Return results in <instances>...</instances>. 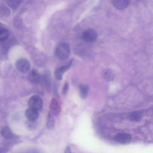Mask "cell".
<instances>
[{
  "label": "cell",
  "instance_id": "cell-12",
  "mask_svg": "<svg viewBox=\"0 0 153 153\" xmlns=\"http://www.w3.org/2000/svg\"><path fill=\"white\" fill-rule=\"evenodd\" d=\"M55 125L54 119L50 112H49L48 115L47 122L48 128L49 130H52L54 129Z\"/></svg>",
  "mask_w": 153,
  "mask_h": 153
},
{
  "label": "cell",
  "instance_id": "cell-13",
  "mask_svg": "<svg viewBox=\"0 0 153 153\" xmlns=\"http://www.w3.org/2000/svg\"><path fill=\"white\" fill-rule=\"evenodd\" d=\"M80 95L83 99H85L87 97L89 89V87L87 85L81 84L79 87Z\"/></svg>",
  "mask_w": 153,
  "mask_h": 153
},
{
  "label": "cell",
  "instance_id": "cell-19",
  "mask_svg": "<svg viewBox=\"0 0 153 153\" xmlns=\"http://www.w3.org/2000/svg\"><path fill=\"white\" fill-rule=\"evenodd\" d=\"M44 80L47 86L49 87L50 85L51 80L50 74L48 72H46L45 73L44 75Z\"/></svg>",
  "mask_w": 153,
  "mask_h": 153
},
{
  "label": "cell",
  "instance_id": "cell-14",
  "mask_svg": "<svg viewBox=\"0 0 153 153\" xmlns=\"http://www.w3.org/2000/svg\"><path fill=\"white\" fill-rule=\"evenodd\" d=\"M103 78L106 81H110L114 79V75L111 70L106 69L103 71L102 74Z\"/></svg>",
  "mask_w": 153,
  "mask_h": 153
},
{
  "label": "cell",
  "instance_id": "cell-1",
  "mask_svg": "<svg viewBox=\"0 0 153 153\" xmlns=\"http://www.w3.org/2000/svg\"><path fill=\"white\" fill-rule=\"evenodd\" d=\"M70 53V49L68 45L66 43L59 44L56 49L57 56L61 60H65L69 57Z\"/></svg>",
  "mask_w": 153,
  "mask_h": 153
},
{
  "label": "cell",
  "instance_id": "cell-10",
  "mask_svg": "<svg viewBox=\"0 0 153 153\" xmlns=\"http://www.w3.org/2000/svg\"><path fill=\"white\" fill-rule=\"evenodd\" d=\"M25 114L27 120H36L39 115V111L30 108L26 110Z\"/></svg>",
  "mask_w": 153,
  "mask_h": 153
},
{
  "label": "cell",
  "instance_id": "cell-17",
  "mask_svg": "<svg viewBox=\"0 0 153 153\" xmlns=\"http://www.w3.org/2000/svg\"><path fill=\"white\" fill-rule=\"evenodd\" d=\"M9 36L8 31L4 28L1 29L0 30V41L3 42L6 41Z\"/></svg>",
  "mask_w": 153,
  "mask_h": 153
},
{
  "label": "cell",
  "instance_id": "cell-8",
  "mask_svg": "<svg viewBox=\"0 0 153 153\" xmlns=\"http://www.w3.org/2000/svg\"><path fill=\"white\" fill-rule=\"evenodd\" d=\"M115 139L119 143L122 144H126L130 141L131 136L127 133H120L116 135Z\"/></svg>",
  "mask_w": 153,
  "mask_h": 153
},
{
  "label": "cell",
  "instance_id": "cell-4",
  "mask_svg": "<svg viewBox=\"0 0 153 153\" xmlns=\"http://www.w3.org/2000/svg\"><path fill=\"white\" fill-rule=\"evenodd\" d=\"M97 33L92 29H88L84 30L82 35V38L85 41L91 42L95 41L97 38Z\"/></svg>",
  "mask_w": 153,
  "mask_h": 153
},
{
  "label": "cell",
  "instance_id": "cell-18",
  "mask_svg": "<svg viewBox=\"0 0 153 153\" xmlns=\"http://www.w3.org/2000/svg\"><path fill=\"white\" fill-rule=\"evenodd\" d=\"M20 2V0H7V3L8 5L13 9L18 6Z\"/></svg>",
  "mask_w": 153,
  "mask_h": 153
},
{
  "label": "cell",
  "instance_id": "cell-21",
  "mask_svg": "<svg viewBox=\"0 0 153 153\" xmlns=\"http://www.w3.org/2000/svg\"><path fill=\"white\" fill-rule=\"evenodd\" d=\"M65 153H70L71 152V150L69 146H67L66 147L65 150Z\"/></svg>",
  "mask_w": 153,
  "mask_h": 153
},
{
  "label": "cell",
  "instance_id": "cell-6",
  "mask_svg": "<svg viewBox=\"0 0 153 153\" xmlns=\"http://www.w3.org/2000/svg\"><path fill=\"white\" fill-rule=\"evenodd\" d=\"M0 133L3 137L7 139H12L18 137V136L14 134L7 126H4L1 128Z\"/></svg>",
  "mask_w": 153,
  "mask_h": 153
},
{
  "label": "cell",
  "instance_id": "cell-2",
  "mask_svg": "<svg viewBox=\"0 0 153 153\" xmlns=\"http://www.w3.org/2000/svg\"><path fill=\"white\" fill-rule=\"evenodd\" d=\"M17 70L20 72L25 73L30 70V62L25 58H20L17 60L16 63Z\"/></svg>",
  "mask_w": 153,
  "mask_h": 153
},
{
  "label": "cell",
  "instance_id": "cell-11",
  "mask_svg": "<svg viewBox=\"0 0 153 153\" xmlns=\"http://www.w3.org/2000/svg\"><path fill=\"white\" fill-rule=\"evenodd\" d=\"M112 4L117 9L120 10H123L128 6V0H112Z\"/></svg>",
  "mask_w": 153,
  "mask_h": 153
},
{
  "label": "cell",
  "instance_id": "cell-16",
  "mask_svg": "<svg viewBox=\"0 0 153 153\" xmlns=\"http://www.w3.org/2000/svg\"><path fill=\"white\" fill-rule=\"evenodd\" d=\"M142 117V113L138 111L132 112L129 116L130 120L133 121H138L141 119Z\"/></svg>",
  "mask_w": 153,
  "mask_h": 153
},
{
  "label": "cell",
  "instance_id": "cell-3",
  "mask_svg": "<svg viewBox=\"0 0 153 153\" xmlns=\"http://www.w3.org/2000/svg\"><path fill=\"white\" fill-rule=\"evenodd\" d=\"M43 102L42 98L37 95H33L30 97L28 101L30 108L39 111L42 109Z\"/></svg>",
  "mask_w": 153,
  "mask_h": 153
},
{
  "label": "cell",
  "instance_id": "cell-15",
  "mask_svg": "<svg viewBox=\"0 0 153 153\" xmlns=\"http://www.w3.org/2000/svg\"><path fill=\"white\" fill-rule=\"evenodd\" d=\"M37 122L36 120H27L25 122V125L26 128L29 130L35 129L37 126Z\"/></svg>",
  "mask_w": 153,
  "mask_h": 153
},
{
  "label": "cell",
  "instance_id": "cell-9",
  "mask_svg": "<svg viewBox=\"0 0 153 153\" xmlns=\"http://www.w3.org/2000/svg\"><path fill=\"white\" fill-rule=\"evenodd\" d=\"M27 79L30 82L36 84L39 83L41 80V76L39 73L36 70H32L28 75Z\"/></svg>",
  "mask_w": 153,
  "mask_h": 153
},
{
  "label": "cell",
  "instance_id": "cell-20",
  "mask_svg": "<svg viewBox=\"0 0 153 153\" xmlns=\"http://www.w3.org/2000/svg\"><path fill=\"white\" fill-rule=\"evenodd\" d=\"M68 88V83L67 82H66L64 83L62 90V93L64 95L67 93Z\"/></svg>",
  "mask_w": 153,
  "mask_h": 153
},
{
  "label": "cell",
  "instance_id": "cell-7",
  "mask_svg": "<svg viewBox=\"0 0 153 153\" xmlns=\"http://www.w3.org/2000/svg\"><path fill=\"white\" fill-rule=\"evenodd\" d=\"M50 109L52 114L57 116L60 113L61 108L57 100L54 98L51 99L50 104Z\"/></svg>",
  "mask_w": 153,
  "mask_h": 153
},
{
  "label": "cell",
  "instance_id": "cell-5",
  "mask_svg": "<svg viewBox=\"0 0 153 153\" xmlns=\"http://www.w3.org/2000/svg\"><path fill=\"white\" fill-rule=\"evenodd\" d=\"M73 61V59H72L67 65L62 66L57 68L55 69L54 75L55 78L57 80H60L62 79L63 74L70 68Z\"/></svg>",
  "mask_w": 153,
  "mask_h": 153
}]
</instances>
